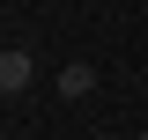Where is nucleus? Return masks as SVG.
<instances>
[{
  "mask_svg": "<svg viewBox=\"0 0 148 140\" xmlns=\"http://www.w3.org/2000/svg\"><path fill=\"white\" fill-rule=\"evenodd\" d=\"M30 81H37V67H30V52H0V96H22Z\"/></svg>",
  "mask_w": 148,
  "mask_h": 140,
  "instance_id": "f257e3e1",
  "label": "nucleus"
},
{
  "mask_svg": "<svg viewBox=\"0 0 148 140\" xmlns=\"http://www.w3.org/2000/svg\"><path fill=\"white\" fill-rule=\"evenodd\" d=\"M96 88V67L89 59H67V67H59V96H89Z\"/></svg>",
  "mask_w": 148,
  "mask_h": 140,
  "instance_id": "f03ea898",
  "label": "nucleus"
},
{
  "mask_svg": "<svg viewBox=\"0 0 148 140\" xmlns=\"http://www.w3.org/2000/svg\"><path fill=\"white\" fill-rule=\"evenodd\" d=\"M133 140H148V133H133Z\"/></svg>",
  "mask_w": 148,
  "mask_h": 140,
  "instance_id": "7ed1b4c3",
  "label": "nucleus"
},
{
  "mask_svg": "<svg viewBox=\"0 0 148 140\" xmlns=\"http://www.w3.org/2000/svg\"><path fill=\"white\" fill-rule=\"evenodd\" d=\"M96 140H111V133H96Z\"/></svg>",
  "mask_w": 148,
  "mask_h": 140,
  "instance_id": "20e7f679",
  "label": "nucleus"
},
{
  "mask_svg": "<svg viewBox=\"0 0 148 140\" xmlns=\"http://www.w3.org/2000/svg\"><path fill=\"white\" fill-rule=\"evenodd\" d=\"M141 96H148V81H141Z\"/></svg>",
  "mask_w": 148,
  "mask_h": 140,
  "instance_id": "39448f33",
  "label": "nucleus"
}]
</instances>
